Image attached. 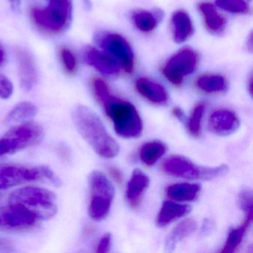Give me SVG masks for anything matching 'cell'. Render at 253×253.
I'll list each match as a JSON object with an SVG mask.
<instances>
[{
  "mask_svg": "<svg viewBox=\"0 0 253 253\" xmlns=\"http://www.w3.org/2000/svg\"><path fill=\"white\" fill-rule=\"evenodd\" d=\"M72 116L78 132L97 155L106 159L118 155L119 145L95 112L87 106L78 105L72 110Z\"/></svg>",
  "mask_w": 253,
  "mask_h": 253,
  "instance_id": "cell-1",
  "label": "cell"
},
{
  "mask_svg": "<svg viewBox=\"0 0 253 253\" xmlns=\"http://www.w3.org/2000/svg\"><path fill=\"white\" fill-rule=\"evenodd\" d=\"M105 112L113 122L115 131L124 138H136L143 132V121L129 102L109 95L103 103Z\"/></svg>",
  "mask_w": 253,
  "mask_h": 253,
  "instance_id": "cell-2",
  "label": "cell"
},
{
  "mask_svg": "<svg viewBox=\"0 0 253 253\" xmlns=\"http://www.w3.org/2000/svg\"><path fill=\"white\" fill-rule=\"evenodd\" d=\"M46 8H34L31 17L35 26L49 35H59L67 30L72 20V0H48Z\"/></svg>",
  "mask_w": 253,
  "mask_h": 253,
  "instance_id": "cell-3",
  "label": "cell"
},
{
  "mask_svg": "<svg viewBox=\"0 0 253 253\" xmlns=\"http://www.w3.org/2000/svg\"><path fill=\"white\" fill-rule=\"evenodd\" d=\"M9 203L18 204L30 211L38 220H48L57 211V198L48 189L25 187L14 191Z\"/></svg>",
  "mask_w": 253,
  "mask_h": 253,
  "instance_id": "cell-4",
  "label": "cell"
},
{
  "mask_svg": "<svg viewBox=\"0 0 253 253\" xmlns=\"http://www.w3.org/2000/svg\"><path fill=\"white\" fill-rule=\"evenodd\" d=\"M90 199L88 214L93 220L100 221L107 217L115 197V186L101 171H94L88 177Z\"/></svg>",
  "mask_w": 253,
  "mask_h": 253,
  "instance_id": "cell-5",
  "label": "cell"
},
{
  "mask_svg": "<svg viewBox=\"0 0 253 253\" xmlns=\"http://www.w3.org/2000/svg\"><path fill=\"white\" fill-rule=\"evenodd\" d=\"M47 180L60 186V179L48 167H26L4 164L0 165V192L27 182Z\"/></svg>",
  "mask_w": 253,
  "mask_h": 253,
  "instance_id": "cell-6",
  "label": "cell"
},
{
  "mask_svg": "<svg viewBox=\"0 0 253 253\" xmlns=\"http://www.w3.org/2000/svg\"><path fill=\"white\" fill-rule=\"evenodd\" d=\"M162 169L166 173L174 177L202 180L221 177L229 171V167L225 164L215 167H199L180 155H173L166 159L163 163Z\"/></svg>",
  "mask_w": 253,
  "mask_h": 253,
  "instance_id": "cell-7",
  "label": "cell"
},
{
  "mask_svg": "<svg viewBox=\"0 0 253 253\" xmlns=\"http://www.w3.org/2000/svg\"><path fill=\"white\" fill-rule=\"evenodd\" d=\"M199 63L198 53L189 47L181 48L167 62L163 75L174 85H180L185 77L195 72Z\"/></svg>",
  "mask_w": 253,
  "mask_h": 253,
  "instance_id": "cell-8",
  "label": "cell"
},
{
  "mask_svg": "<svg viewBox=\"0 0 253 253\" xmlns=\"http://www.w3.org/2000/svg\"><path fill=\"white\" fill-rule=\"evenodd\" d=\"M95 42L103 51L114 57L126 73H131L134 69V53L128 42L117 34H97Z\"/></svg>",
  "mask_w": 253,
  "mask_h": 253,
  "instance_id": "cell-9",
  "label": "cell"
},
{
  "mask_svg": "<svg viewBox=\"0 0 253 253\" xmlns=\"http://www.w3.org/2000/svg\"><path fill=\"white\" fill-rule=\"evenodd\" d=\"M34 214L18 204L9 203L0 208V229L8 232L27 230L38 222Z\"/></svg>",
  "mask_w": 253,
  "mask_h": 253,
  "instance_id": "cell-10",
  "label": "cell"
},
{
  "mask_svg": "<svg viewBox=\"0 0 253 253\" xmlns=\"http://www.w3.org/2000/svg\"><path fill=\"white\" fill-rule=\"evenodd\" d=\"M44 134L43 128L40 124L31 122L14 127L4 137L11 142L16 152L38 144L42 141Z\"/></svg>",
  "mask_w": 253,
  "mask_h": 253,
  "instance_id": "cell-11",
  "label": "cell"
},
{
  "mask_svg": "<svg viewBox=\"0 0 253 253\" xmlns=\"http://www.w3.org/2000/svg\"><path fill=\"white\" fill-rule=\"evenodd\" d=\"M18 77L20 86L25 91H32L38 81V72L35 60L29 52L23 49L16 50Z\"/></svg>",
  "mask_w": 253,
  "mask_h": 253,
  "instance_id": "cell-12",
  "label": "cell"
},
{
  "mask_svg": "<svg viewBox=\"0 0 253 253\" xmlns=\"http://www.w3.org/2000/svg\"><path fill=\"white\" fill-rule=\"evenodd\" d=\"M84 57L89 66L103 75H118L121 71V67L118 62L106 51H99L95 48L88 46L84 51Z\"/></svg>",
  "mask_w": 253,
  "mask_h": 253,
  "instance_id": "cell-13",
  "label": "cell"
},
{
  "mask_svg": "<svg viewBox=\"0 0 253 253\" xmlns=\"http://www.w3.org/2000/svg\"><path fill=\"white\" fill-rule=\"evenodd\" d=\"M208 126L210 131L217 135H229L239 128V118L232 111L220 109L211 114Z\"/></svg>",
  "mask_w": 253,
  "mask_h": 253,
  "instance_id": "cell-14",
  "label": "cell"
},
{
  "mask_svg": "<svg viewBox=\"0 0 253 253\" xmlns=\"http://www.w3.org/2000/svg\"><path fill=\"white\" fill-rule=\"evenodd\" d=\"M171 23L173 39L176 43L186 42L193 35V25L186 11L178 10L173 13Z\"/></svg>",
  "mask_w": 253,
  "mask_h": 253,
  "instance_id": "cell-15",
  "label": "cell"
},
{
  "mask_svg": "<svg viewBox=\"0 0 253 253\" xmlns=\"http://www.w3.org/2000/svg\"><path fill=\"white\" fill-rule=\"evenodd\" d=\"M136 88L143 97L155 104H165L168 101V94L161 84L146 78H139L136 81Z\"/></svg>",
  "mask_w": 253,
  "mask_h": 253,
  "instance_id": "cell-16",
  "label": "cell"
},
{
  "mask_svg": "<svg viewBox=\"0 0 253 253\" xmlns=\"http://www.w3.org/2000/svg\"><path fill=\"white\" fill-rule=\"evenodd\" d=\"M192 208L186 204H177L171 201H164L157 217V226L164 227L174 220L189 214Z\"/></svg>",
  "mask_w": 253,
  "mask_h": 253,
  "instance_id": "cell-17",
  "label": "cell"
},
{
  "mask_svg": "<svg viewBox=\"0 0 253 253\" xmlns=\"http://www.w3.org/2000/svg\"><path fill=\"white\" fill-rule=\"evenodd\" d=\"M149 183V177L143 171L139 169H136L133 171L126 189L127 200L131 205L135 207L139 204Z\"/></svg>",
  "mask_w": 253,
  "mask_h": 253,
  "instance_id": "cell-18",
  "label": "cell"
},
{
  "mask_svg": "<svg viewBox=\"0 0 253 253\" xmlns=\"http://www.w3.org/2000/svg\"><path fill=\"white\" fill-rule=\"evenodd\" d=\"M202 14L206 29L213 35H218L224 31L226 27V20L219 14L214 5L210 2H201L198 5Z\"/></svg>",
  "mask_w": 253,
  "mask_h": 253,
  "instance_id": "cell-19",
  "label": "cell"
},
{
  "mask_svg": "<svg viewBox=\"0 0 253 253\" xmlns=\"http://www.w3.org/2000/svg\"><path fill=\"white\" fill-rule=\"evenodd\" d=\"M197 229V222L194 219H185L170 232L165 241V252L171 253L176 245L192 234Z\"/></svg>",
  "mask_w": 253,
  "mask_h": 253,
  "instance_id": "cell-20",
  "label": "cell"
},
{
  "mask_svg": "<svg viewBox=\"0 0 253 253\" xmlns=\"http://www.w3.org/2000/svg\"><path fill=\"white\" fill-rule=\"evenodd\" d=\"M201 186L197 183H176L169 186L167 196L177 201H195L199 195Z\"/></svg>",
  "mask_w": 253,
  "mask_h": 253,
  "instance_id": "cell-21",
  "label": "cell"
},
{
  "mask_svg": "<svg viewBox=\"0 0 253 253\" xmlns=\"http://www.w3.org/2000/svg\"><path fill=\"white\" fill-rule=\"evenodd\" d=\"M167 152V146L158 140L148 142L142 146L140 152V159L143 164L152 166Z\"/></svg>",
  "mask_w": 253,
  "mask_h": 253,
  "instance_id": "cell-22",
  "label": "cell"
},
{
  "mask_svg": "<svg viewBox=\"0 0 253 253\" xmlns=\"http://www.w3.org/2000/svg\"><path fill=\"white\" fill-rule=\"evenodd\" d=\"M38 108L30 102H21L16 105L7 115V124L20 122L33 118L38 114Z\"/></svg>",
  "mask_w": 253,
  "mask_h": 253,
  "instance_id": "cell-23",
  "label": "cell"
},
{
  "mask_svg": "<svg viewBox=\"0 0 253 253\" xmlns=\"http://www.w3.org/2000/svg\"><path fill=\"white\" fill-rule=\"evenodd\" d=\"M253 220L246 219L244 223L237 228L231 229L226 239V244L223 246L220 253H232L236 250L242 242L245 234L250 228Z\"/></svg>",
  "mask_w": 253,
  "mask_h": 253,
  "instance_id": "cell-24",
  "label": "cell"
},
{
  "mask_svg": "<svg viewBox=\"0 0 253 253\" xmlns=\"http://www.w3.org/2000/svg\"><path fill=\"white\" fill-rule=\"evenodd\" d=\"M133 23L138 30L142 32H150L155 29L159 23L153 12L137 10L131 15Z\"/></svg>",
  "mask_w": 253,
  "mask_h": 253,
  "instance_id": "cell-25",
  "label": "cell"
},
{
  "mask_svg": "<svg viewBox=\"0 0 253 253\" xmlns=\"http://www.w3.org/2000/svg\"><path fill=\"white\" fill-rule=\"evenodd\" d=\"M197 85L205 92H219L226 89L227 83L220 75H204L198 78Z\"/></svg>",
  "mask_w": 253,
  "mask_h": 253,
  "instance_id": "cell-26",
  "label": "cell"
},
{
  "mask_svg": "<svg viewBox=\"0 0 253 253\" xmlns=\"http://www.w3.org/2000/svg\"><path fill=\"white\" fill-rule=\"evenodd\" d=\"M216 6L233 14H247L250 11L247 0H216Z\"/></svg>",
  "mask_w": 253,
  "mask_h": 253,
  "instance_id": "cell-27",
  "label": "cell"
},
{
  "mask_svg": "<svg viewBox=\"0 0 253 253\" xmlns=\"http://www.w3.org/2000/svg\"><path fill=\"white\" fill-rule=\"evenodd\" d=\"M205 105L199 103L195 106L187 122V128L189 132L194 137H198L201 134V121L204 115Z\"/></svg>",
  "mask_w": 253,
  "mask_h": 253,
  "instance_id": "cell-28",
  "label": "cell"
},
{
  "mask_svg": "<svg viewBox=\"0 0 253 253\" xmlns=\"http://www.w3.org/2000/svg\"><path fill=\"white\" fill-rule=\"evenodd\" d=\"M238 206L245 213L246 219L253 220V192L250 189H241L238 195Z\"/></svg>",
  "mask_w": 253,
  "mask_h": 253,
  "instance_id": "cell-29",
  "label": "cell"
},
{
  "mask_svg": "<svg viewBox=\"0 0 253 253\" xmlns=\"http://www.w3.org/2000/svg\"><path fill=\"white\" fill-rule=\"evenodd\" d=\"M60 57L65 71L68 74L73 75L78 69V63L75 54L67 48H61L60 50Z\"/></svg>",
  "mask_w": 253,
  "mask_h": 253,
  "instance_id": "cell-30",
  "label": "cell"
},
{
  "mask_svg": "<svg viewBox=\"0 0 253 253\" xmlns=\"http://www.w3.org/2000/svg\"><path fill=\"white\" fill-rule=\"evenodd\" d=\"M93 89H94L96 97L100 103H103L110 95L109 88H108L106 83L103 80L99 79V78L94 79L93 81Z\"/></svg>",
  "mask_w": 253,
  "mask_h": 253,
  "instance_id": "cell-31",
  "label": "cell"
},
{
  "mask_svg": "<svg viewBox=\"0 0 253 253\" xmlns=\"http://www.w3.org/2000/svg\"><path fill=\"white\" fill-rule=\"evenodd\" d=\"M14 86L11 81L3 75H0V99L9 98L13 94Z\"/></svg>",
  "mask_w": 253,
  "mask_h": 253,
  "instance_id": "cell-32",
  "label": "cell"
},
{
  "mask_svg": "<svg viewBox=\"0 0 253 253\" xmlns=\"http://www.w3.org/2000/svg\"><path fill=\"white\" fill-rule=\"evenodd\" d=\"M111 243H112V235L109 233L105 234L97 246V253H108L110 250Z\"/></svg>",
  "mask_w": 253,
  "mask_h": 253,
  "instance_id": "cell-33",
  "label": "cell"
},
{
  "mask_svg": "<svg viewBox=\"0 0 253 253\" xmlns=\"http://www.w3.org/2000/svg\"><path fill=\"white\" fill-rule=\"evenodd\" d=\"M10 153H14L12 144L8 139L3 137L0 140V156Z\"/></svg>",
  "mask_w": 253,
  "mask_h": 253,
  "instance_id": "cell-34",
  "label": "cell"
},
{
  "mask_svg": "<svg viewBox=\"0 0 253 253\" xmlns=\"http://www.w3.org/2000/svg\"><path fill=\"white\" fill-rule=\"evenodd\" d=\"M12 244L8 240L0 238V250L2 251H10L12 249Z\"/></svg>",
  "mask_w": 253,
  "mask_h": 253,
  "instance_id": "cell-35",
  "label": "cell"
},
{
  "mask_svg": "<svg viewBox=\"0 0 253 253\" xmlns=\"http://www.w3.org/2000/svg\"><path fill=\"white\" fill-rule=\"evenodd\" d=\"M172 113L177 119L180 120V121H184L186 116H185V114L183 113V111L180 108H174L172 110Z\"/></svg>",
  "mask_w": 253,
  "mask_h": 253,
  "instance_id": "cell-36",
  "label": "cell"
},
{
  "mask_svg": "<svg viewBox=\"0 0 253 253\" xmlns=\"http://www.w3.org/2000/svg\"><path fill=\"white\" fill-rule=\"evenodd\" d=\"M110 173L112 174V177L117 180V181L120 182L122 179V176H121V171L116 168H111Z\"/></svg>",
  "mask_w": 253,
  "mask_h": 253,
  "instance_id": "cell-37",
  "label": "cell"
},
{
  "mask_svg": "<svg viewBox=\"0 0 253 253\" xmlns=\"http://www.w3.org/2000/svg\"><path fill=\"white\" fill-rule=\"evenodd\" d=\"M8 2L11 4L13 9L15 11H19L21 7V0H8Z\"/></svg>",
  "mask_w": 253,
  "mask_h": 253,
  "instance_id": "cell-38",
  "label": "cell"
},
{
  "mask_svg": "<svg viewBox=\"0 0 253 253\" xmlns=\"http://www.w3.org/2000/svg\"><path fill=\"white\" fill-rule=\"evenodd\" d=\"M5 60V53L4 50L0 47V66H2Z\"/></svg>",
  "mask_w": 253,
  "mask_h": 253,
  "instance_id": "cell-39",
  "label": "cell"
},
{
  "mask_svg": "<svg viewBox=\"0 0 253 253\" xmlns=\"http://www.w3.org/2000/svg\"><path fill=\"white\" fill-rule=\"evenodd\" d=\"M252 78H250V92L252 94Z\"/></svg>",
  "mask_w": 253,
  "mask_h": 253,
  "instance_id": "cell-40",
  "label": "cell"
},
{
  "mask_svg": "<svg viewBox=\"0 0 253 253\" xmlns=\"http://www.w3.org/2000/svg\"><path fill=\"white\" fill-rule=\"evenodd\" d=\"M247 1H249V2H250V0H247Z\"/></svg>",
  "mask_w": 253,
  "mask_h": 253,
  "instance_id": "cell-41",
  "label": "cell"
}]
</instances>
